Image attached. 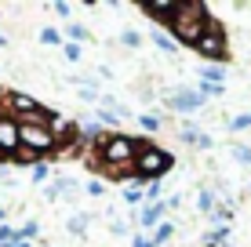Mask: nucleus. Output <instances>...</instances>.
Wrapping results in <instances>:
<instances>
[{
	"instance_id": "obj_6",
	"label": "nucleus",
	"mask_w": 251,
	"mask_h": 247,
	"mask_svg": "<svg viewBox=\"0 0 251 247\" xmlns=\"http://www.w3.org/2000/svg\"><path fill=\"white\" fill-rule=\"evenodd\" d=\"M19 149H22L19 120H15V116H7V113H0V160H11Z\"/></svg>"
},
{
	"instance_id": "obj_23",
	"label": "nucleus",
	"mask_w": 251,
	"mask_h": 247,
	"mask_svg": "<svg viewBox=\"0 0 251 247\" xmlns=\"http://www.w3.org/2000/svg\"><path fill=\"white\" fill-rule=\"evenodd\" d=\"M62 55L69 58V62H80V55H84V51H80V44H73V40H66V44H62Z\"/></svg>"
},
{
	"instance_id": "obj_4",
	"label": "nucleus",
	"mask_w": 251,
	"mask_h": 247,
	"mask_svg": "<svg viewBox=\"0 0 251 247\" xmlns=\"http://www.w3.org/2000/svg\"><path fill=\"white\" fill-rule=\"evenodd\" d=\"M171 164H175L171 153H164V149L146 142V146L138 149V160H135V178L138 182H160V175H168Z\"/></svg>"
},
{
	"instance_id": "obj_12",
	"label": "nucleus",
	"mask_w": 251,
	"mask_h": 247,
	"mask_svg": "<svg viewBox=\"0 0 251 247\" xmlns=\"http://www.w3.org/2000/svg\"><path fill=\"white\" fill-rule=\"evenodd\" d=\"M150 40L157 44V51H164V55H175V51H178V40L171 37L168 29H160V25H153V29H150Z\"/></svg>"
},
{
	"instance_id": "obj_15",
	"label": "nucleus",
	"mask_w": 251,
	"mask_h": 247,
	"mask_svg": "<svg viewBox=\"0 0 251 247\" xmlns=\"http://www.w3.org/2000/svg\"><path fill=\"white\" fill-rule=\"evenodd\" d=\"M215 207H219V203H215V193H211V189H201V193H197V211H201V215L211 218Z\"/></svg>"
},
{
	"instance_id": "obj_14",
	"label": "nucleus",
	"mask_w": 251,
	"mask_h": 247,
	"mask_svg": "<svg viewBox=\"0 0 251 247\" xmlns=\"http://www.w3.org/2000/svg\"><path fill=\"white\" fill-rule=\"evenodd\" d=\"M197 76H201V84H215V88H222V80H226V66H211V62H204Z\"/></svg>"
},
{
	"instance_id": "obj_34",
	"label": "nucleus",
	"mask_w": 251,
	"mask_h": 247,
	"mask_svg": "<svg viewBox=\"0 0 251 247\" xmlns=\"http://www.w3.org/2000/svg\"><path fill=\"white\" fill-rule=\"evenodd\" d=\"M11 247H33V244H29V240H15Z\"/></svg>"
},
{
	"instance_id": "obj_19",
	"label": "nucleus",
	"mask_w": 251,
	"mask_h": 247,
	"mask_svg": "<svg viewBox=\"0 0 251 247\" xmlns=\"http://www.w3.org/2000/svg\"><path fill=\"white\" fill-rule=\"evenodd\" d=\"M40 236V222H25V225H19V240H37Z\"/></svg>"
},
{
	"instance_id": "obj_24",
	"label": "nucleus",
	"mask_w": 251,
	"mask_h": 247,
	"mask_svg": "<svg viewBox=\"0 0 251 247\" xmlns=\"http://www.w3.org/2000/svg\"><path fill=\"white\" fill-rule=\"evenodd\" d=\"M248 127H251V113H240L229 120V131H248Z\"/></svg>"
},
{
	"instance_id": "obj_18",
	"label": "nucleus",
	"mask_w": 251,
	"mask_h": 247,
	"mask_svg": "<svg viewBox=\"0 0 251 247\" xmlns=\"http://www.w3.org/2000/svg\"><path fill=\"white\" fill-rule=\"evenodd\" d=\"M88 222H91L88 215H73V218L66 222V229H69L73 236H84V233H88Z\"/></svg>"
},
{
	"instance_id": "obj_33",
	"label": "nucleus",
	"mask_w": 251,
	"mask_h": 247,
	"mask_svg": "<svg viewBox=\"0 0 251 247\" xmlns=\"http://www.w3.org/2000/svg\"><path fill=\"white\" fill-rule=\"evenodd\" d=\"M113 236H127V222H113Z\"/></svg>"
},
{
	"instance_id": "obj_11",
	"label": "nucleus",
	"mask_w": 251,
	"mask_h": 247,
	"mask_svg": "<svg viewBox=\"0 0 251 247\" xmlns=\"http://www.w3.org/2000/svg\"><path fill=\"white\" fill-rule=\"evenodd\" d=\"M69 189H76L73 178H51V182L44 185V200H48V203H55V200L62 197V193H69ZM69 197H73V193H69Z\"/></svg>"
},
{
	"instance_id": "obj_17",
	"label": "nucleus",
	"mask_w": 251,
	"mask_h": 247,
	"mask_svg": "<svg viewBox=\"0 0 251 247\" xmlns=\"http://www.w3.org/2000/svg\"><path fill=\"white\" fill-rule=\"evenodd\" d=\"M40 44H48V47H62V33H58L55 25H44V29H40Z\"/></svg>"
},
{
	"instance_id": "obj_21",
	"label": "nucleus",
	"mask_w": 251,
	"mask_h": 247,
	"mask_svg": "<svg viewBox=\"0 0 251 247\" xmlns=\"http://www.w3.org/2000/svg\"><path fill=\"white\" fill-rule=\"evenodd\" d=\"M229 153H233V160H237V164H251V149L248 146H229Z\"/></svg>"
},
{
	"instance_id": "obj_36",
	"label": "nucleus",
	"mask_w": 251,
	"mask_h": 247,
	"mask_svg": "<svg viewBox=\"0 0 251 247\" xmlns=\"http://www.w3.org/2000/svg\"><path fill=\"white\" fill-rule=\"evenodd\" d=\"M0 47H7V37H4V33H0Z\"/></svg>"
},
{
	"instance_id": "obj_27",
	"label": "nucleus",
	"mask_w": 251,
	"mask_h": 247,
	"mask_svg": "<svg viewBox=\"0 0 251 247\" xmlns=\"http://www.w3.org/2000/svg\"><path fill=\"white\" fill-rule=\"evenodd\" d=\"M88 197H106V182L102 178H91L88 182Z\"/></svg>"
},
{
	"instance_id": "obj_13",
	"label": "nucleus",
	"mask_w": 251,
	"mask_h": 247,
	"mask_svg": "<svg viewBox=\"0 0 251 247\" xmlns=\"http://www.w3.org/2000/svg\"><path fill=\"white\" fill-rule=\"evenodd\" d=\"M182 142L186 146H197V149H211V135H204L201 127H193V124L182 127Z\"/></svg>"
},
{
	"instance_id": "obj_20",
	"label": "nucleus",
	"mask_w": 251,
	"mask_h": 247,
	"mask_svg": "<svg viewBox=\"0 0 251 247\" xmlns=\"http://www.w3.org/2000/svg\"><path fill=\"white\" fill-rule=\"evenodd\" d=\"M117 120H120L117 109H102V106H99V124H102V127H117Z\"/></svg>"
},
{
	"instance_id": "obj_28",
	"label": "nucleus",
	"mask_w": 251,
	"mask_h": 247,
	"mask_svg": "<svg viewBox=\"0 0 251 247\" xmlns=\"http://www.w3.org/2000/svg\"><path fill=\"white\" fill-rule=\"evenodd\" d=\"M160 200V182H146V203H157Z\"/></svg>"
},
{
	"instance_id": "obj_3",
	"label": "nucleus",
	"mask_w": 251,
	"mask_h": 247,
	"mask_svg": "<svg viewBox=\"0 0 251 247\" xmlns=\"http://www.w3.org/2000/svg\"><path fill=\"white\" fill-rule=\"evenodd\" d=\"M197 55L204 58V62H211V66H226V58H229V44H226V29H222V22L219 19H207L204 25V37L197 40Z\"/></svg>"
},
{
	"instance_id": "obj_10",
	"label": "nucleus",
	"mask_w": 251,
	"mask_h": 247,
	"mask_svg": "<svg viewBox=\"0 0 251 247\" xmlns=\"http://www.w3.org/2000/svg\"><path fill=\"white\" fill-rule=\"evenodd\" d=\"M164 211H168V200H157V203H146L142 207V215H138V229H157L160 225V218H164Z\"/></svg>"
},
{
	"instance_id": "obj_2",
	"label": "nucleus",
	"mask_w": 251,
	"mask_h": 247,
	"mask_svg": "<svg viewBox=\"0 0 251 247\" xmlns=\"http://www.w3.org/2000/svg\"><path fill=\"white\" fill-rule=\"evenodd\" d=\"M207 7L201 0H178L175 7V19H171V37L178 40V44H189L197 47V40L204 37V25H207Z\"/></svg>"
},
{
	"instance_id": "obj_32",
	"label": "nucleus",
	"mask_w": 251,
	"mask_h": 247,
	"mask_svg": "<svg viewBox=\"0 0 251 247\" xmlns=\"http://www.w3.org/2000/svg\"><path fill=\"white\" fill-rule=\"evenodd\" d=\"M44 178H48V164H37L33 167V182H44Z\"/></svg>"
},
{
	"instance_id": "obj_1",
	"label": "nucleus",
	"mask_w": 251,
	"mask_h": 247,
	"mask_svg": "<svg viewBox=\"0 0 251 247\" xmlns=\"http://www.w3.org/2000/svg\"><path fill=\"white\" fill-rule=\"evenodd\" d=\"M142 146L146 142L127 138V135H109V138L99 146V157H102V164L109 167L113 178H124V175L135 178V160H138V149Z\"/></svg>"
},
{
	"instance_id": "obj_22",
	"label": "nucleus",
	"mask_w": 251,
	"mask_h": 247,
	"mask_svg": "<svg viewBox=\"0 0 251 247\" xmlns=\"http://www.w3.org/2000/svg\"><path fill=\"white\" fill-rule=\"evenodd\" d=\"M120 44H124V47H138V44H142V33L124 29V33H120Z\"/></svg>"
},
{
	"instance_id": "obj_30",
	"label": "nucleus",
	"mask_w": 251,
	"mask_h": 247,
	"mask_svg": "<svg viewBox=\"0 0 251 247\" xmlns=\"http://www.w3.org/2000/svg\"><path fill=\"white\" fill-rule=\"evenodd\" d=\"M51 11H55V15H58V19H66V15H69V11H73V7H69V4H66V0H58V4H51Z\"/></svg>"
},
{
	"instance_id": "obj_26",
	"label": "nucleus",
	"mask_w": 251,
	"mask_h": 247,
	"mask_svg": "<svg viewBox=\"0 0 251 247\" xmlns=\"http://www.w3.org/2000/svg\"><path fill=\"white\" fill-rule=\"evenodd\" d=\"M197 91H201V98L207 102V98H219L222 95V88H215V84H197Z\"/></svg>"
},
{
	"instance_id": "obj_16",
	"label": "nucleus",
	"mask_w": 251,
	"mask_h": 247,
	"mask_svg": "<svg viewBox=\"0 0 251 247\" xmlns=\"http://www.w3.org/2000/svg\"><path fill=\"white\" fill-rule=\"evenodd\" d=\"M171 233H175V222H160L157 229H153V236H150V240H153V247L168 244V240H171Z\"/></svg>"
},
{
	"instance_id": "obj_25",
	"label": "nucleus",
	"mask_w": 251,
	"mask_h": 247,
	"mask_svg": "<svg viewBox=\"0 0 251 247\" xmlns=\"http://www.w3.org/2000/svg\"><path fill=\"white\" fill-rule=\"evenodd\" d=\"M69 40H73V44H80V40H88V29H84L80 22H69Z\"/></svg>"
},
{
	"instance_id": "obj_9",
	"label": "nucleus",
	"mask_w": 251,
	"mask_h": 247,
	"mask_svg": "<svg viewBox=\"0 0 251 247\" xmlns=\"http://www.w3.org/2000/svg\"><path fill=\"white\" fill-rule=\"evenodd\" d=\"M4 106H7V116H15V120H25V116L33 113V109L40 106L33 95H22V91H7L4 95Z\"/></svg>"
},
{
	"instance_id": "obj_29",
	"label": "nucleus",
	"mask_w": 251,
	"mask_h": 247,
	"mask_svg": "<svg viewBox=\"0 0 251 247\" xmlns=\"http://www.w3.org/2000/svg\"><path fill=\"white\" fill-rule=\"evenodd\" d=\"M138 124L146 127V131H157L160 127V116H153V113H146V116H138Z\"/></svg>"
},
{
	"instance_id": "obj_7",
	"label": "nucleus",
	"mask_w": 251,
	"mask_h": 247,
	"mask_svg": "<svg viewBox=\"0 0 251 247\" xmlns=\"http://www.w3.org/2000/svg\"><path fill=\"white\" fill-rule=\"evenodd\" d=\"M168 109H175V113H197V109H204V98L197 88H175L168 91Z\"/></svg>"
},
{
	"instance_id": "obj_5",
	"label": "nucleus",
	"mask_w": 251,
	"mask_h": 247,
	"mask_svg": "<svg viewBox=\"0 0 251 247\" xmlns=\"http://www.w3.org/2000/svg\"><path fill=\"white\" fill-rule=\"evenodd\" d=\"M19 138H22V149L37 153V157L58 149V135L51 131V127H44V124H19Z\"/></svg>"
},
{
	"instance_id": "obj_31",
	"label": "nucleus",
	"mask_w": 251,
	"mask_h": 247,
	"mask_svg": "<svg viewBox=\"0 0 251 247\" xmlns=\"http://www.w3.org/2000/svg\"><path fill=\"white\" fill-rule=\"evenodd\" d=\"M131 247H153V240H150V236H142V233H135L131 236Z\"/></svg>"
},
{
	"instance_id": "obj_8",
	"label": "nucleus",
	"mask_w": 251,
	"mask_h": 247,
	"mask_svg": "<svg viewBox=\"0 0 251 247\" xmlns=\"http://www.w3.org/2000/svg\"><path fill=\"white\" fill-rule=\"evenodd\" d=\"M175 7H178V0H142L138 11L150 15V19L164 29V25H171V19H175Z\"/></svg>"
},
{
	"instance_id": "obj_35",
	"label": "nucleus",
	"mask_w": 251,
	"mask_h": 247,
	"mask_svg": "<svg viewBox=\"0 0 251 247\" xmlns=\"http://www.w3.org/2000/svg\"><path fill=\"white\" fill-rule=\"evenodd\" d=\"M4 218H7V207H0V225H4Z\"/></svg>"
}]
</instances>
